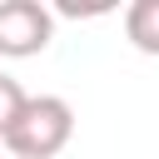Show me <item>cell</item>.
Wrapping results in <instances>:
<instances>
[{
	"mask_svg": "<svg viewBox=\"0 0 159 159\" xmlns=\"http://www.w3.org/2000/svg\"><path fill=\"white\" fill-rule=\"evenodd\" d=\"M70 139H75V109L60 94H25L15 119L0 129V144L15 159H55Z\"/></svg>",
	"mask_w": 159,
	"mask_h": 159,
	"instance_id": "obj_1",
	"label": "cell"
},
{
	"mask_svg": "<svg viewBox=\"0 0 159 159\" xmlns=\"http://www.w3.org/2000/svg\"><path fill=\"white\" fill-rule=\"evenodd\" d=\"M55 10L40 0H0V60H30L50 50Z\"/></svg>",
	"mask_w": 159,
	"mask_h": 159,
	"instance_id": "obj_2",
	"label": "cell"
},
{
	"mask_svg": "<svg viewBox=\"0 0 159 159\" xmlns=\"http://www.w3.org/2000/svg\"><path fill=\"white\" fill-rule=\"evenodd\" d=\"M124 40L139 55H159V0H134L124 10Z\"/></svg>",
	"mask_w": 159,
	"mask_h": 159,
	"instance_id": "obj_3",
	"label": "cell"
},
{
	"mask_svg": "<svg viewBox=\"0 0 159 159\" xmlns=\"http://www.w3.org/2000/svg\"><path fill=\"white\" fill-rule=\"evenodd\" d=\"M25 104V89H20V80H10L5 70H0V129L15 119V109Z\"/></svg>",
	"mask_w": 159,
	"mask_h": 159,
	"instance_id": "obj_4",
	"label": "cell"
},
{
	"mask_svg": "<svg viewBox=\"0 0 159 159\" xmlns=\"http://www.w3.org/2000/svg\"><path fill=\"white\" fill-rule=\"evenodd\" d=\"M0 149H5V144H0Z\"/></svg>",
	"mask_w": 159,
	"mask_h": 159,
	"instance_id": "obj_5",
	"label": "cell"
}]
</instances>
